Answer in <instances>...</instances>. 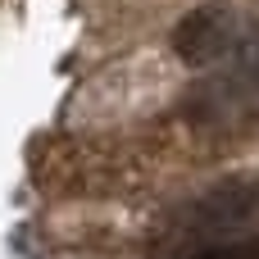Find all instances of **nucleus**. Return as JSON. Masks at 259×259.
<instances>
[{
	"label": "nucleus",
	"mask_w": 259,
	"mask_h": 259,
	"mask_svg": "<svg viewBox=\"0 0 259 259\" xmlns=\"http://www.w3.org/2000/svg\"><path fill=\"white\" fill-rule=\"evenodd\" d=\"M168 41H173V55L187 68L219 64L232 50V41H237V9H232V0H205L196 9H187Z\"/></svg>",
	"instance_id": "f257e3e1"
},
{
	"label": "nucleus",
	"mask_w": 259,
	"mask_h": 259,
	"mask_svg": "<svg viewBox=\"0 0 259 259\" xmlns=\"http://www.w3.org/2000/svg\"><path fill=\"white\" fill-rule=\"evenodd\" d=\"M255 214H259V187L246 178H228V182L209 187L200 200H191L187 228L191 232H237Z\"/></svg>",
	"instance_id": "f03ea898"
},
{
	"label": "nucleus",
	"mask_w": 259,
	"mask_h": 259,
	"mask_svg": "<svg viewBox=\"0 0 259 259\" xmlns=\"http://www.w3.org/2000/svg\"><path fill=\"white\" fill-rule=\"evenodd\" d=\"M187 259H259V232L223 237V241H205V246H196Z\"/></svg>",
	"instance_id": "7ed1b4c3"
},
{
	"label": "nucleus",
	"mask_w": 259,
	"mask_h": 259,
	"mask_svg": "<svg viewBox=\"0 0 259 259\" xmlns=\"http://www.w3.org/2000/svg\"><path fill=\"white\" fill-rule=\"evenodd\" d=\"M241 73L259 87V18H255V27H250V36H246V46H241Z\"/></svg>",
	"instance_id": "20e7f679"
}]
</instances>
